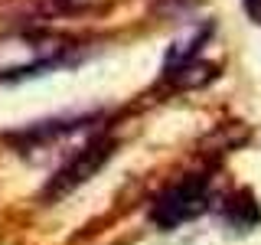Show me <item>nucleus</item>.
I'll return each mask as SVG.
<instances>
[{
	"mask_svg": "<svg viewBox=\"0 0 261 245\" xmlns=\"http://www.w3.org/2000/svg\"><path fill=\"white\" fill-rule=\"evenodd\" d=\"M114 147H118V144H114V137H108V134L92 137L85 147H79V151L72 154V157L65 160L53 177H49V183L43 186L39 196H43L46 203H56V200H62V196H69L72 190H79L82 183H88V180H92L98 170L111 160Z\"/></svg>",
	"mask_w": 261,
	"mask_h": 245,
	"instance_id": "3",
	"label": "nucleus"
},
{
	"mask_svg": "<svg viewBox=\"0 0 261 245\" xmlns=\"http://www.w3.org/2000/svg\"><path fill=\"white\" fill-rule=\"evenodd\" d=\"M209 36H212V23L199 27L190 39L176 43V46L167 53L163 76L173 82V85H179V88H196V85H202V82L212 79V65L199 62V53H202V46L209 43Z\"/></svg>",
	"mask_w": 261,
	"mask_h": 245,
	"instance_id": "4",
	"label": "nucleus"
},
{
	"mask_svg": "<svg viewBox=\"0 0 261 245\" xmlns=\"http://www.w3.org/2000/svg\"><path fill=\"white\" fill-rule=\"evenodd\" d=\"M79 49L75 36L53 30H20L0 36V82L43 76L56 65L72 62Z\"/></svg>",
	"mask_w": 261,
	"mask_h": 245,
	"instance_id": "1",
	"label": "nucleus"
},
{
	"mask_svg": "<svg viewBox=\"0 0 261 245\" xmlns=\"http://www.w3.org/2000/svg\"><path fill=\"white\" fill-rule=\"evenodd\" d=\"M225 219L235 229H242V232H248L251 226H258L261 212L255 206V200H251V193H239V200L232 196V200H228V206H225Z\"/></svg>",
	"mask_w": 261,
	"mask_h": 245,
	"instance_id": "6",
	"label": "nucleus"
},
{
	"mask_svg": "<svg viewBox=\"0 0 261 245\" xmlns=\"http://www.w3.org/2000/svg\"><path fill=\"white\" fill-rule=\"evenodd\" d=\"M92 118H56V121H36V125L23 128V131H10L7 134V144H13L20 154H30V151H39V147H49L53 141L72 134V131L85 128Z\"/></svg>",
	"mask_w": 261,
	"mask_h": 245,
	"instance_id": "5",
	"label": "nucleus"
},
{
	"mask_svg": "<svg viewBox=\"0 0 261 245\" xmlns=\"http://www.w3.org/2000/svg\"><path fill=\"white\" fill-rule=\"evenodd\" d=\"M212 206V183L209 177L193 174L167 186L150 206V223L160 229H176L183 223H193Z\"/></svg>",
	"mask_w": 261,
	"mask_h": 245,
	"instance_id": "2",
	"label": "nucleus"
},
{
	"mask_svg": "<svg viewBox=\"0 0 261 245\" xmlns=\"http://www.w3.org/2000/svg\"><path fill=\"white\" fill-rule=\"evenodd\" d=\"M242 4H245V13L255 23H261V0H242Z\"/></svg>",
	"mask_w": 261,
	"mask_h": 245,
	"instance_id": "7",
	"label": "nucleus"
}]
</instances>
